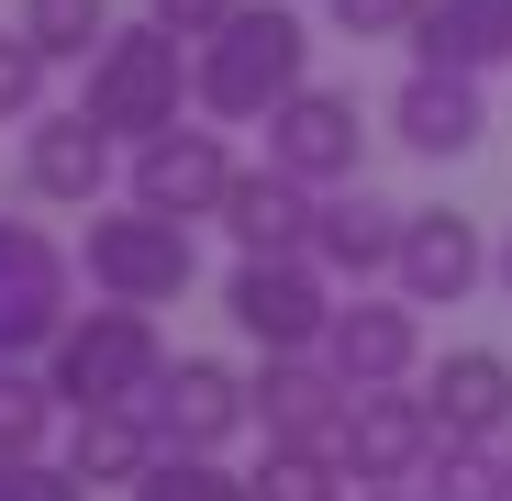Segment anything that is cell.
Returning a JSON list of instances; mask_svg holds the SVG:
<instances>
[{"mask_svg": "<svg viewBox=\"0 0 512 501\" xmlns=\"http://www.w3.org/2000/svg\"><path fill=\"white\" fill-rule=\"evenodd\" d=\"M201 123H268L290 90H312V23L290 0H234V23L190 45Z\"/></svg>", "mask_w": 512, "mask_h": 501, "instance_id": "obj_1", "label": "cell"}, {"mask_svg": "<svg viewBox=\"0 0 512 501\" xmlns=\"http://www.w3.org/2000/svg\"><path fill=\"white\" fill-rule=\"evenodd\" d=\"M78 112H90L112 145H145V134H167V123H190V112H201V90H190V34H167L156 12H145V23H112V45L90 56Z\"/></svg>", "mask_w": 512, "mask_h": 501, "instance_id": "obj_2", "label": "cell"}, {"mask_svg": "<svg viewBox=\"0 0 512 501\" xmlns=\"http://www.w3.org/2000/svg\"><path fill=\"white\" fill-rule=\"evenodd\" d=\"M45 379H56V401L67 412H101V401H145L156 379H167V334H156V312L145 301H90L56 346H45Z\"/></svg>", "mask_w": 512, "mask_h": 501, "instance_id": "obj_3", "label": "cell"}, {"mask_svg": "<svg viewBox=\"0 0 512 501\" xmlns=\"http://www.w3.org/2000/svg\"><path fill=\"white\" fill-rule=\"evenodd\" d=\"M78 268H90V290L101 301H190V279H201V234L179 223V212H90V234H78Z\"/></svg>", "mask_w": 512, "mask_h": 501, "instance_id": "obj_4", "label": "cell"}, {"mask_svg": "<svg viewBox=\"0 0 512 501\" xmlns=\"http://www.w3.org/2000/svg\"><path fill=\"white\" fill-rule=\"evenodd\" d=\"M67 323H78V257L34 212H0V357H45Z\"/></svg>", "mask_w": 512, "mask_h": 501, "instance_id": "obj_5", "label": "cell"}, {"mask_svg": "<svg viewBox=\"0 0 512 501\" xmlns=\"http://www.w3.org/2000/svg\"><path fill=\"white\" fill-rule=\"evenodd\" d=\"M223 312L256 357H323V323H334V279L312 257H234Z\"/></svg>", "mask_w": 512, "mask_h": 501, "instance_id": "obj_6", "label": "cell"}, {"mask_svg": "<svg viewBox=\"0 0 512 501\" xmlns=\"http://www.w3.org/2000/svg\"><path fill=\"white\" fill-rule=\"evenodd\" d=\"M123 190H134L145 212L212 223L223 190H234V145H223V123H167V134H145V145H123Z\"/></svg>", "mask_w": 512, "mask_h": 501, "instance_id": "obj_7", "label": "cell"}, {"mask_svg": "<svg viewBox=\"0 0 512 501\" xmlns=\"http://www.w3.org/2000/svg\"><path fill=\"white\" fill-rule=\"evenodd\" d=\"M268 167H290L301 190H357L368 179V123H357V90H290L268 112Z\"/></svg>", "mask_w": 512, "mask_h": 501, "instance_id": "obj_8", "label": "cell"}, {"mask_svg": "<svg viewBox=\"0 0 512 501\" xmlns=\"http://www.w3.org/2000/svg\"><path fill=\"white\" fill-rule=\"evenodd\" d=\"M323 368L346 379V390H412V379H423V301H401V290L334 301V323H323Z\"/></svg>", "mask_w": 512, "mask_h": 501, "instance_id": "obj_9", "label": "cell"}, {"mask_svg": "<svg viewBox=\"0 0 512 501\" xmlns=\"http://www.w3.org/2000/svg\"><path fill=\"white\" fill-rule=\"evenodd\" d=\"M145 412H156V435H167V446L223 457V446L256 424V379H234L223 357H167V379L145 390Z\"/></svg>", "mask_w": 512, "mask_h": 501, "instance_id": "obj_10", "label": "cell"}, {"mask_svg": "<svg viewBox=\"0 0 512 501\" xmlns=\"http://www.w3.org/2000/svg\"><path fill=\"white\" fill-rule=\"evenodd\" d=\"M435 401L423 390H357V412H346V479H368V490H412L423 468H435Z\"/></svg>", "mask_w": 512, "mask_h": 501, "instance_id": "obj_11", "label": "cell"}, {"mask_svg": "<svg viewBox=\"0 0 512 501\" xmlns=\"http://www.w3.org/2000/svg\"><path fill=\"white\" fill-rule=\"evenodd\" d=\"M112 156H123V145H112L90 112H34V123H23V190L56 201V212H101Z\"/></svg>", "mask_w": 512, "mask_h": 501, "instance_id": "obj_12", "label": "cell"}, {"mask_svg": "<svg viewBox=\"0 0 512 501\" xmlns=\"http://www.w3.org/2000/svg\"><path fill=\"white\" fill-rule=\"evenodd\" d=\"M401 223H412V201H379L368 179H357V190H323L312 268H323L334 290H368V279H390V268H401Z\"/></svg>", "mask_w": 512, "mask_h": 501, "instance_id": "obj_13", "label": "cell"}, {"mask_svg": "<svg viewBox=\"0 0 512 501\" xmlns=\"http://www.w3.org/2000/svg\"><path fill=\"white\" fill-rule=\"evenodd\" d=\"M390 134H401L423 167H446V156H479L490 101H479V78H468V67H412L401 90H390Z\"/></svg>", "mask_w": 512, "mask_h": 501, "instance_id": "obj_14", "label": "cell"}, {"mask_svg": "<svg viewBox=\"0 0 512 501\" xmlns=\"http://www.w3.org/2000/svg\"><path fill=\"white\" fill-rule=\"evenodd\" d=\"M423 401H435L446 446H501L512 435V357L501 346H446L435 368H423Z\"/></svg>", "mask_w": 512, "mask_h": 501, "instance_id": "obj_15", "label": "cell"}, {"mask_svg": "<svg viewBox=\"0 0 512 501\" xmlns=\"http://www.w3.org/2000/svg\"><path fill=\"white\" fill-rule=\"evenodd\" d=\"M234 234V257H312V223H323V190H301L290 167H234V190L212 212Z\"/></svg>", "mask_w": 512, "mask_h": 501, "instance_id": "obj_16", "label": "cell"}, {"mask_svg": "<svg viewBox=\"0 0 512 501\" xmlns=\"http://www.w3.org/2000/svg\"><path fill=\"white\" fill-rule=\"evenodd\" d=\"M346 412H357V390L323 357H268L256 368V435L268 446H346Z\"/></svg>", "mask_w": 512, "mask_h": 501, "instance_id": "obj_17", "label": "cell"}, {"mask_svg": "<svg viewBox=\"0 0 512 501\" xmlns=\"http://www.w3.org/2000/svg\"><path fill=\"white\" fill-rule=\"evenodd\" d=\"M490 268H501V257H490V234H479L468 212H412V223H401V268H390V290L435 312V301H468Z\"/></svg>", "mask_w": 512, "mask_h": 501, "instance_id": "obj_18", "label": "cell"}, {"mask_svg": "<svg viewBox=\"0 0 512 501\" xmlns=\"http://www.w3.org/2000/svg\"><path fill=\"white\" fill-rule=\"evenodd\" d=\"M156 457H167V435H156V412H145V401H101V412H67V468L90 479V490H134Z\"/></svg>", "mask_w": 512, "mask_h": 501, "instance_id": "obj_19", "label": "cell"}, {"mask_svg": "<svg viewBox=\"0 0 512 501\" xmlns=\"http://www.w3.org/2000/svg\"><path fill=\"white\" fill-rule=\"evenodd\" d=\"M512 56V0H423L412 23V67H501Z\"/></svg>", "mask_w": 512, "mask_h": 501, "instance_id": "obj_20", "label": "cell"}, {"mask_svg": "<svg viewBox=\"0 0 512 501\" xmlns=\"http://www.w3.org/2000/svg\"><path fill=\"white\" fill-rule=\"evenodd\" d=\"M56 379L34 368V357H0V457H45V435H56Z\"/></svg>", "mask_w": 512, "mask_h": 501, "instance_id": "obj_21", "label": "cell"}, {"mask_svg": "<svg viewBox=\"0 0 512 501\" xmlns=\"http://www.w3.org/2000/svg\"><path fill=\"white\" fill-rule=\"evenodd\" d=\"M245 479H256V501H346V490H357L334 446H268Z\"/></svg>", "mask_w": 512, "mask_h": 501, "instance_id": "obj_22", "label": "cell"}, {"mask_svg": "<svg viewBox=\"0 0 512 501\" xmlns=\"http://www.w3.org/2000/svg\"><path fill=\"white\" fill-rule=\"evenodd\" d=\"M23 34L56 56V67H90L112 45V0H23Z\"/></svg>", "mask_w": 512, "mask_h": 501, "instance_id": "obj_23", "label": "cell"}, {"mask_svg": "<svg viewBox=\"0 0 512 501\" xmlns=\"http://www.w3.org/2000/svg\"><path fill=\"white\" fill-rule=\"evenodd\" d=\"M134 501H256V479H245V468H223V457H190V446H167V457L134 479Z\"/></svg>", "mask_w": 512, "mask_h": 501, "instance_id": "obj_24", "label": "cell"}, {"mask_svg": "<svg viewBox=\"0 0 512 501\" xmlns=\"http://www.w3.org/2000/svg\"><path fill=\"white\" fill-rule=\"evenodd\" d=\"M412 490L423 501H512V468H501V446H435V468Z\"/></svg>", "mask_w": 512, "mask_h": 501, "instance_id": "obj_25", "label": "cell"}, {"mask_svg": "<svg viewBox=\"0 0 512 501\" xmlns=\"http://www.w3.org/2000/svg\"><path fill=\"white\" fill-rule=\"evenodd\" d=\"M45 78H56V56L12 23V34H0V123H34L45 112Z\"/></svg>", "mask_w": 512, "mask_h": 501, "instance_id": "obj_26", "label": "cell"}, {"mask_svg": "<svg viewBox=\"0 0 512 501\" xmlns=\"http://www.w3.org/2000/svg\"><path fill=\"white\" fill-rule=\"evenodd\" d=\"M323 23L346 34V45H412V23H423V0H323Z\"/></svg>", "mask_w": 512, "mask_h": 501, "instance_id": "obj_27", "label": "cell"}, {"mask_svg": "<svg viewBox=\"0 0 512 501\" xmlns=\"http://www.w3.org/2000/svg\"><path fill=\"white\" fill-rule=\"evenodd\" d=\"M145 12H156L167 34H190V45H201V34H223V23H234V0H145Z\"/></svg>", "mask_w": 512, "mask_h": 501, "instance_id": "obj_28", "label": "cell"}, {"mask_svg": "<svg viewBox=\"0 0 512 501\" xmlns=\"http://www.w3.org/2000/svg\"><path fill=\"white\" fill-rule=\"evenodd\" d=\"M23 501H90V479L67 457H23Z\"/></svg>", "mask_w": 512, "mask_h": 501, "instance_id": "obj_29", "label": "cell"}, {"mask_svg": "<svg viewBox=\"0 0 512 501\" xmlns=\"http://www.w3.org/2000/svg\"><path fill=\"white\" fill-rule=\"evenodd\" d=\"M0 501H23V457H0Z\"/></svg>", "mask_w": 512, "mask_h": 501, "instance_id": "obj_30", "label": "cell"}, {"mask_svg": "<svg viewBox=\"0 0 512 501\" xmlns=\"http://www.w3.org/2000/svg\"><path fill=\"white\" fill-rule=\"evenodd\" d=\"M501 290H512V234H501Z\"/></svg>", "mask_w": 512, "mask_h": 501, "instance_id": "obj_31", "label": "cell"}, {"mask_svg": "<svg viewBox=\"0 0 512 501\" xmlns=\"http://www.w3.org/2000/svg\"><path fill=\"white\" fill-rule=\"evenodd\" d=\"M368 501H423V490H368Z\"/></svg>", "mask_w": 512, "mask_h": 501, "instance_id": "obj_32", "label": "cell"}, {"mask_svg": "<svg viewBox=\"0 0 512 501\" xmlns=\"http://www.w3.org/2000/svg\"><path fill=\"white\" fill-rule=\"evenodd\" d=\"M501 468H512V435H501Z\"/></svg>", "mask_w": 512, "mask_h": 501, "instance_id": "obj_33", "label": "cell"}]
</instances>
